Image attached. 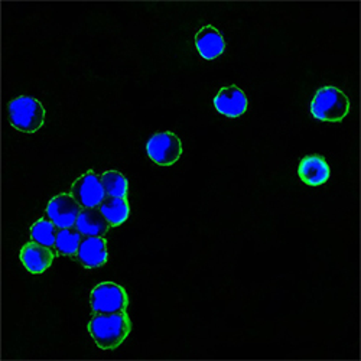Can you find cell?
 Wrapping results in <instances>:
<instances>
[{"instance_id":"cell-7","label":"cell","mask_w":361,"mask_h":361,"mask_svg":"<svg viewBox=\"0 0 361 361\" xmlns=\"http://www.w3.org/2000/svg\"><path fill=\"white\" fill-rule=\"evenodd\" d=\"M81 213V205L71 194H59L54 197L48 207L47 216L58 228H71L75 226Z\"/></svg>"},{"instance_id":"cell-10","label":"cell","mask_w":361,"mask_h":361,"mask_svg":"<svg viewBox=\"0 0 361 361\" xmlns=\"http://www.w3.org/2000/svg\"><path fill=\"white\" fill-rule=\"evenodd\" d=\"M77 257L87 269L103 266L109 259L107 242L103 237H85L77 252Z\"/></svg>"},{"instance_id":"cell-2","label":"cell","mask_w":361,"mask_h":361,"mask_svg":"<svg viewBox=\"0 0 361 361\" xmlns=\"http://www.w3.org/2000/svg\"><path fill=\"white\" fill-rule=\"evenodd\" d=\"M350 111V100L340 88L326 85L319 88L312 103L311 113L321 122H341Z\"/></svg>"},{"instance_id":"cell-5","label":"cell","mask_w":361,"mask_h":361,"mask_svg":"<svg viewBox=\"0 0 361 361\" xmlns=\"http://www.w3.org/2000/svg\"><path fill=\"white\" fill-rule=\"evenodd\" d=\"M146 152L157 165L171 166L183 155V143L172 132H159L147 140Z\"/></svg>"},{"instance_id":"cell-11","label":"cell","mask_w":361,"mask_h":361,"mask_svg":"<svg viewBox=\"0 0 361 361\" xmlns=\"http://www.w3.org/2000/svg\"><path fill=\"white\" fill-rule=\"evenodd\" d=\"M195 47L204 59L212 61L226 51V41L214 26L205 25L195 35Z\"/></svg>"},{"instance_id":"cell-16","label":"cell","mask_w":361,"mask_h":361,"mask_svg":"<svg viewBox=\"0 0 361 361\" xmlns=\"http://www.w3.org/2000/svg\"><path fill=\"white\" fill-rule=\"evenodd\" d=\"M81 245V233L78 230L73 228H61L56 233L55 247L58 253L73 256L78 252V247Z\"/></svg>"},{"instance_id":"cell-17","label":"cell","mask_w":361,"mask_h":361,"mask_svg":"<svg viewBox=\"0 0 361 361\" xmlns=\"http://www.w3.org/2000/svg\"><path fill=\"white\" fill-rule=\"evenodd\" d=\"M55 224L48 219H41L38 220L32 227H31V237L32 242L39 243L47 247L55 246V240H56V230Z\"/></svg>"},{"instance_id":"cell-4","label":"cell","mask_w":361,"mask_h":361,"mask_svg":"<svg viewBox=\"0 0 361 361\" xmlns=\"http://www.w3.org/2000/svg\"><path fill=\"white\" fill-rule=\"evenodd\" d=\"M90 305L96 314H120L129 305V298L123 286L114 282H102L90 296Z\"/></svg>"},{"instance_id":"cell-1","label":"cell","mask_w":361,"mask_h":361,"mask_svg":"<svg viewBox=\"0 0 361 361\" xmlns=\"http://www.w3.org/2000/svg\"><path fill=\"white\" fill-rule=\"evenodd\" d=\"M132 322L126 312L97 314L88 322V333L102 350H114L130 334Z\"/></svg>"},{"instance_id":"cell-9","label":"cell","mask_w":361,"mask_h":361,"mask_svg":"<svg viewBox=\"0 0 361 361\" xmlns=\"http://www.w3.org/2000/svg\"><path fill=\"white\" fill-rule=\"evenodd\" d=\"M54 252L51 247L42 246L39 243H26L20 250V262L25 266L29 274L39 275L44 274L45 270L54 262Z\"/></svg>"},{"instance_id":"cell-8","label":"cell","mask_w":361,"mask_h":361,"mask_svg":"<svg viewBox=\"0 0 361 361\" xmlns=\"http://www.w3.org/2000/svg\"><path fill=\"white\" fill-rule=\"evenodd\" d=\"M247 106H249V102L245 92L237 85L223 87L214 97L216 110L220 114L230 118L243 116L247 110Z\"/></svg>"},{"instance_id":"cell-12","label":"cell","mask_w":361,"mask_h":361,"mask_svg":"<svg viewBox=\"0 0 361 361\" xmlns=\"http://www.w3.org/2000/svg\"><path fill=\"white\" fill-rule=\"evenodd\" d=\"M298 175L300 180L305 183L307 185L319 187L329 179L331 171H329V165L322 157L310 155L300 161L298 168Z\"/></svg>"},{"instance_id":"cell-15","label":"cell","mask_w":361,"mask_h":361,"mask_svg":"<svg viewBox=\"0 0 361 361\" xmlns=\"http://www.w3.org/2000/svg\"><path fill=\"white\" fill-rule=\"evenodd\" d=\"M100 178L103 188L109 197L126 198L129 184L123 173H120L117 171H106Z\"/></svg>"},{"instance_id":"cell-13","label":"cell","mask_w":361,"mask_h":361,"mask_svg":"<svg viewBox=\"0 0 361 361\" xmlns=\"http://www.w3.org/2000/svg\"><path fill=\"white\" fill-rule=\"evenodd\" d=\"M75 227L85 237H102L107 233L110 224L100 208H84L77 219Z\"/></svg>"},{"instance_id":"cell-3","label":"cell","mask_w":361,"mask_h":361,"mask_svg":"<svg viewBox=\"0 0 361 361\" xmlns=\"http://www.w3.org/2000/svg\"><path fill=\"white\" fill-rule=\"evenodd\" d=\"M11 125L23 133L38 132L45 122V107L31 96H20L9 103Z\"/></svg>"},{"instance_id":"cell-6","label":"cell","mask_w":361,"mask_h":361,"mask_svg":"<svg viewBox=\"0 0 361 361\" xmlns=\"http://www.w3.org/2000/svg\"><path fill=\"white\" fill-rule=\"evenodd\" d=\"M71 195L82 208H96L104 198L106 191L102 184V178L93 171H88L74 180L71 187Z\"/></svg>"},{"instance_id":"cell-14","label":"cell","mask_w":361,"mask_h":361,"mask_svg":"<svg viewBox=\"0 0 361 361\" xmlns=\"http://www.w3.org/2000/svg\"><path fill=\"white\" fill-rule=\"evenodd\" d=\"M99 207L111 227L122 226L130 214V207L126 198L107 197Z\"/></svg>"}]
</instances>
